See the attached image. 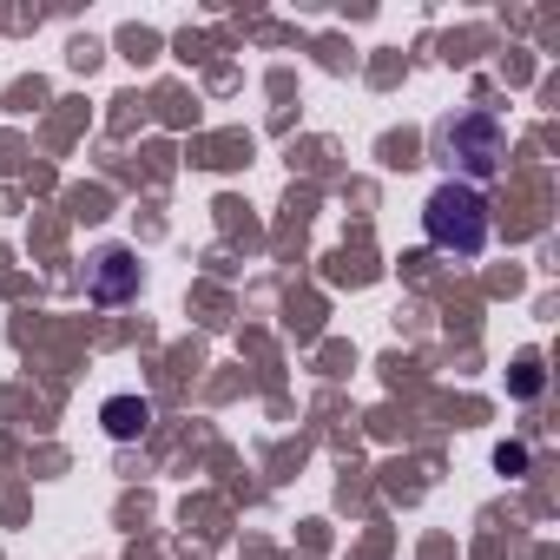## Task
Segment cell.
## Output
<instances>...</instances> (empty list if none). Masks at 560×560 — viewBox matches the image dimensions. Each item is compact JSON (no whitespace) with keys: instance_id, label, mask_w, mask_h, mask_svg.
<instances>
[{"instance_id":"4","label":"cell","mask_w":560,"mask_h":560,"mask_svg":"<svg viewBox=\"0 0 560 560\" xmlns=\"http://www.w3.org/2000/svg\"><path fill=\"white\" fill-rule=\"evenodd\" d=\"M100 422H106V435L132 442V435H145V422H152V402H145V396H113V402L100 409Z\"/></svg>"},{"instance_id":"1","label":"cell","mask_w":560,"mask_h":560,"mask_svg":"<svg viewBox=\"0 0 560 560\" xmlns=\"http://www.w3.org/2000/svg\"><path fill=\"white\" fill-rule=\"evenodd\" d=\"M422 231H429L435 250L475 257V250L488 244V205H481V191H475V185H455V178L435 185L429 205H422Z\"/></svg>"},{"instance_id":"2","label":"cell","mask_w":560,"mask_h":560,"mask_svg":"<svg viewBox=\"0 0 560 560\" xmlns=\"http://www.w3.org/2000/svg\"><path fill=\"white\" fill-rule=\"evenodd\" d=\"M435 145H442V159H448L455 172H468V178H488V172H501V159H508V132H501L494 113H455V119H442Z\"/></svg>"},{"instance_id":"5","label":"cell","mask_w":560,"mask_h":560,"mask_svg":"<svg viewBox=\"0 0 560 560\" xmlns=\"http://www.w3.org/2000/svg\"><path fill=\"white\" fill-rule=\"evenodd\" d=\"M494 462H501L508 475H521V468H527V448H514V442H501V455H494Z\"/></svg>"},{"instance_id":"3","label":"cell","mask_w":560,"mask_h":560,"mask_svg":"<svg viewBox=\"0 0 560 560\" xmlns=\"http://www.w3.org/2000/svg\"><path fill=\"white\" fill-rule=\"evenodd\" d=\"M86 298H93V304H132V298H139V257H132L126 244H113V250L93 257Z\"/></svg>"}]
</instances>
